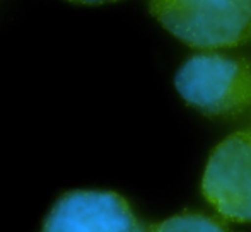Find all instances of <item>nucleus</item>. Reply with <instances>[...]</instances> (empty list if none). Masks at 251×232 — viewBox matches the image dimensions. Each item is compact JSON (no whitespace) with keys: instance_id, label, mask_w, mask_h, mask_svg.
I'll list each match as a JSON object with an SVG mask.
<instances>
[{"instance_id":"1","label":"nucleus","mask_w":251,"mask_h":232,"mask_svg":"<svg viewBox=\"0 0 251 232\" xmlns=\"http://www.w3.org/2000/svg\"><path fill=\"white\" fill-rule=\"evenodd\" d=\"M149 10L195 50H227L251 41V0H149Z\"/></svg>"},{"instance_id":"2","label":"nucleus","mask_w":251,"mask_h":232,"mask_svg":"<svg viewBox=\"0 0 251 232\" xmlns=\"http://www.w3.org/2000/svg\"><path fill=\"white\" fill-rule=\"evenodd\" d=\"M179 96L208 118H236L251 108V62L217 51L193 55L175 77Z\"/></svg>"},{"instance_id":"3","label":"nucleus","mask_w":251,"mask_h":232,"mask_svg":"<svg viewBox=\"0 0 251 232\" xmlns=\"http://www.w3.org/2000/svg\"><path fill=\"white\" fill-rule=\"evenodd\" d=\"M201 193L221 217L251 224V128L234 132L215 147Z\"/></svg>"},{"instance_id":"4","label":"nucleus","mask_w":251,"mask_h":232,"mask_svg":"<svg viewBox=\"0 0 251 232\" xmlns=\"http://www.w3.org/2000/svg\"><path fill=\"white\" fill-rule=\"evenodd\" d=\"M41 232H149L130 203L115 191L75 189L60 196Z\"/></svg>"},{"instance_id":"5","label":"nucleus","mask_w":251,"mask_h":232,"mask_svg":"<svg viewBox=\"0 0 251 232\" xmlns=\"http://www.w3.org/2000/svg\"><path fill=\"white\" fill-rule=\"evenodd\" d=\"M149 232H234L222 219L201 212H181L147 227Z\"/></svg>"},{"instance_id":"6","label":"nucleus","mask_w":251,"mask_h":232,"mask_svg":"<svg viewBox=\"0 0 251 232\" xmlns=\"http://www.w3.org/2000/svg\"><path fill=\"white\" fill-rule=\"evenodd\" d=\"M74 3H82V5H101V3H111L118 2V0H69Z\"/></svg>"}]
</instances>
